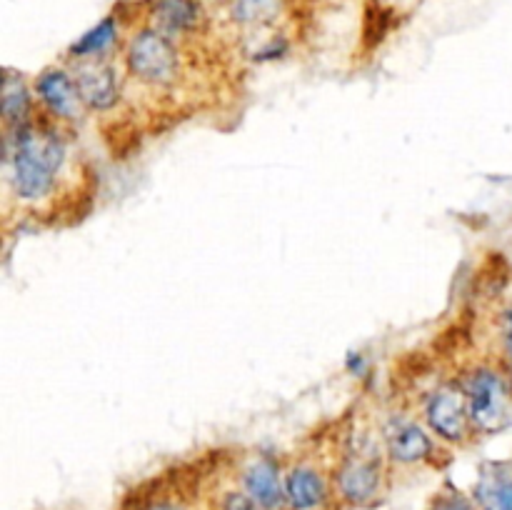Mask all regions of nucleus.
Returning <instances> with one entry per match:
<instances>
[{"mask_svg": "<svg viewBox=\"0 0 512 510\" xmlns=\"http://www.w3.org/2000/svg\"><path fill=\"white\" fill-rule=\"evenodd\" d=\"M208 510H263L238 483L230 485V488L215 490L213 498H210Z\"/></svg>", "mask_w": 512, "mask_h": 510, "instance_id": "nucleus-17", "label": "nucleus"}, {"mask_svg": "<svg viewBox=\"0 0 512 510\" xmlns=\"http://www.w3.org/2000/svg\"><path fill=\"white\" fill-rule=\"evenodd\" d=\"M478 510H512V460H488L470 493Z\"/></svg>", "mask_w": 512, "mask_h": 510, "instance_id": "nucleus-12", "label": "nucleus"}, {"mask_svg": "<svg viewBox=\"0 0 512 510\" xmlns=\"http://www.w3.org/2000/svg\"><path fill=\"white\" fill-rule=\"evenodd\" d=\"M150 25L178 43L180 38H190L203 30L205 10L200 0H153Z\"/></svg>", "mask_w": 512, "mask_h": 510, "instance_id": "nucleus-11", "label": "nucleus"}, {"mask_svg": "<svg viewBox=\"0 0 512 510\" xmlns=\"http://www.w3.org/2000/svg\"><path fill=\"white\" fill-rule=\"evenodd\" d=\"M400 400L413 405V410L433 430L435 438L448 448H470L480 440L473 418H470L468 398H465L453 368L435 373L428 383L415 388L413 395H400Z\"/></svg>", "mask_w": 512, "mask_h": 510, "instance_id": "nucleus-4", "label": "nucleus"}, {"mask_svg": "<svg viewBox=\"0 0 512 510\" xmlns=\"http://www.w3.org/2000/svg\"><path fill=\"white\" fill-rule=\"evenodd\" d=\"M428 510H478V505L473 503L470 495L460 493L455 485H445L433 495Z\"/></svg>", "mask_w": 512, "mask_h": 510, "instance_id": "nucleus-18", "label": "nucleus"}, {"mask_svg": "<svg viewBox=\"0 0 512 510\" xmlns=\"http://www.w3.org/2000/svg\"><path fill=\"white\" fill-rule=\"evenodd\" d=\"M388 455L380 440L378 423L353 418L335 435L333 490L335 503L345 508H368L383 498L390 480Z\"/></svg>", "mask_w": 512, "mask_h": 510, "instance_id": "nucleus-2", "label": "nucleus"}, {"mask_svg": "<svg viewBox=\"0 0 512 510\" xmlns=\"http://www.w3.org/2000/svg\"><path fill=\"white\" fill-rule=\"evenodd\" d=\"M33 93L38 108L70 130L83 125L90 115L68 65H48L40 70L33 80Z\"/></svg>", "mask_w": 512, "mask_h": 510, "instance_id": "nucleus-8", "label": "nucleus"}, {"mask_svg": "<svg viewBox=\"0 0 512 510\" xmlns=\"http://www.w3.org/2000/svg\"><path fill=\"white\" fill-rule=\"evenodd\" d=\"M118 40V23H115V18H105L95 28H90L83 38H78L70 45L68 60L110 58V53L118 48Z\"/></svg>", "mask_w": 512, "mask_h": 510, "instance_id": "nucleus-14", "label": "nucleus"}, {"mask_svg": "<svg viewBox=\"0 0 512 510\" xmlns=\"http://www.w3.org/2000/svg\"><path fill=\"white\" fill-rule=\"evenodd\" d=\"M125 75L150 93H173L183 80V55L175 40L153 25L135 30L123 48Z\"/></svg>", "mask_w": 512, "mask_h": 510, "instance_id": "nucleus-6", "label": "nucleus"}, {"mask_svg": "<svg viewBox=\"0 0 512 510\" xmlns=\"http://www.w3.org/2000/svg\"><path fill=\"white\" fill-rule=\"evenodd\" d=\"M230 15L245 28H265L280 15V0H228Z\"/></svg>", "mask_w": 512, "mask_h": 510, "instance_id": "nucleus-15", "label": "nucleus"}, {"mask_svg": "<svg viewBox=\"0 0 512 510\" xmlns=\"http://www.w3.org/2000/svg\"><path fill=\"white\" fill-rule=\"evenodd\" d=\"M73 130L38 113L3 133V170L8 195L35 215L58 213L68 180L78 173Z\"/></svg>", "mask_w": 512, "mask_h": 510, "instance_id": "nucleus-1", "label": "nucleus"}, {"mask_svg": "<svg viewBox=\"0 0 512 510\" xmlns=\"http://www.w3.org/2000/svg\"><path fill=\"white\" fill-rule=\"evenodd\" d=\"M148 510H183V508H180V505L168 503V500H163V503H153Z\"/></svg>", "mask_w": 512, "mask_h": 510, "instance_id": "nucleus-19", "label": "nucleus"}, {"mask_svg": "<svg viewBox=\"0 0 512 510\" xmlns=\"http://www.w3.org/2000/svg\"><path fill=\"white\" fill-rule=\"evenodd\" d=\"M68 68L90 115H108L123 103V83L108 58L68 60Z\"/></svg>", "mask_w": 512, "mask_h": 510, "instance_id": "nucleus-10", "label": "nucleus"}, {"mask_svg": "<svg viewBox=\"0 0 512 510\" xmlns=\"http://www.w3.org/2000/svg\"><path fill=\"white\" fill-rule=\"evenodd\" d=\"M235 483L263 510H290L285 498V465L275 455L263 450L238 455Z\"/></svg>", "mask_w": 512, "mask_h": 510, "instance_id": "nucleus-9", "label": "nucleus"}, {"mask_svg": "<svg viewBox=\"0 0 512 510\" xmlns=\"http://www.w3.org/2000/svg\"><path fill=\"white\" fill-rule=\"evenodd\" d=\"M468 398L470 418L480 438L498 435L512 425V375L493 353H480L453 365Z\"/></svg>", "mask_w": 512, "mask_h": 510, "instance_id": "nucleus-3", "label": "nucleus"}, {"mask_svg": "<svg viewBox=\"0 0 512 510\" xmlns=\"http://www.w3.org/2000/svg\"><path fill=\"white\" fill-rule=\"evenodd\" d=\"M380 440L393 468H440L450 460V448L440 443L423 423L413 405L398 398L383 415H378Z\"/></svg>", "mask_w": 512, "mask_h": 510, "instance_id": "nucleus-5", "label": "nucleus"}, {"mask_svg": "<svg viewBox=\"0 0 512 510\" xmlns=\"http://www.w3.org/2000/svg\"><path fill=\"white\" fill-rule=\"evenodd\" d=\"M285 498L290 510H325L335 503L333 463L318 453H303L285 465Z\"/></svg>", "mask_w": 512, "mask_h": 510, "instance_id": "nucleus-7", "label": "nucleus"}, {"mask_svg": "<svg viewBox=\"0 0 512 510\" xmlns=\"http://www.w3.org/2000/svg\"><path fill=\"white\" fill-rule=\"evenodd\" d=\"M490 353L510 370L512 375V303L500 305L493 315V348Z\"/></svg>", "mask_w": 512, "mask_h": 510, "instance_id": "nucleus-16", "label": "nucleus"}, {"mask_svg": "<svg viewBox=\"0 0 512 510\" xmlns=\"http://www.w3.org/2000/svg\"><path fill=\"white\" fill-rule=\"evenodd\" d=\"M38 113L33 83L23 78V73L5 70L3 80V133L20 128Z\"/></svg>", "mask_w": 512, "mask_h": 510, "instance_id": "nucleus-13", "label": "nucleus"}]
</instances>
